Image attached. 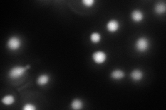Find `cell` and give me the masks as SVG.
<instances>
[{
  "instance_id": "obj_14",
  "label": "cell",
  "mask_w": 166,
  "mask_h": 110,
  "mask_svg": "<svg viewBox=\"0 0 166 110\" xmlns=\"http://www.w3.org/2000/svg\"><path fill=\"white\" fill-rule=\"evenodd\" d=\"M94 3L95 1H93V0H83V4L87 7L92 6Z\"/></svg>"
},
{
  "instance_id": "obj_5",
  "label": "cell",
  "mask_w": 166,
  "mask_h": 110,
  "mask_svg": "<svg viewBox=\"0 0 166 110\" xmlns=\"http://www.w3.org/2000/svg\"><path fill=\"white\" fill-rule=\"evenodd\" d=\"M119 28L118 22L116 20L109 21L107 24V28L110 32H114L118 30Z\"/></svg>"
},
{
  "instance_id": "obj_11",
  "label": "cell",
  "mask_w": 166,
  "mask_h": 110,
  "mask_svg": "<svg viewBox=\"0 0 166 110\" xmlns=\"http://www.w3.org/2000/svg\"><path fill=\"white\" fill-rule=\"evenodd\" d=\"M155 11L158 14H163L165 12V3H159L155 6Z\"/></svg>"
},
{
  "instance_id": "obj_12",
  "label": "cell",
  "mask_w": 166,
  "mask_h": 110,
  "mask_svg": "<svg viewBox=\"0 0 166 110\" xmlns=\"http://www.w3.org/2000/svg\"><path fill=\"white\" fill-rule=\"evenodd\" d=\"M83 107V104L82 101L79 99L73 100L71 103V107L73 109H81Z\"/></svg>"
},
{
  "instance_id": "obj_15",
  "label": "cell",
  "mask_w": 166,
  "mask_h": 110,
  "mask_svg": "<svg viewBox=\"0 0 166 110\" xmlns=\"http://www.w3.org/2000/svg\"><path fill=\"white\" fill-rule=\"evenodd\" d=\"M36 109V107L34 105H33L32 104H26L23 107V109L24 110H35Z\"/></svg>"
},
{
  "instance_id": "obj_10",
  "label": "cell",
  "mask_w": 166,
  "mask_h": 110,
  "mask_svg": "<svg viewBox=\"0 0 166 110\" xmlns=\"http://www.w3.org/2000/svg\"><path fill=\"white\" fill-rule=\"evenodd\" d=\"M14 97L11 95H8L6 96L3 98L2 100H1V102L4 104L6 105H12V104L14 103Z\"/></svg>"
},
{
  "instance_id": "obj_2",
  "label": "cell",
  "mask_w": 166,
  "mask_h": 110,
  "mask_svg": "<svg viewBox=\"0 0 166 110\" xmlns=\"http://www.w3.org/2000/svg\"><path fill=\"white\" fill-rule=\"evenodd\" d=\"M149 41H148V40L146 38L141 37V38H139L136 41V50L139 51V52H145V51L149 48Z\"/></svg>"
},
{
  "instance_id": "obj_4",
  "label": "cell",
  "mask_w": 166,
  "mask_h": 110,
  "mask_svg": "<svg viewBox=\"0 0 166 110\" xmlns=\"http://www.w3.org/2000/svg\"><path fill=\"white\" fill-rule=\"evenodd\" d=\"M106 54L102 51H98V52L93 53V59L97 63H103L106 61Z\"/></svg>"
},
{
  "instance_id": "obj_13",
  "label": "cell",
  "mask_w": 166,
  "mask_h": 110,
  "mask_svg": "<svg viewBox=\"0 0 166 110\" xmlns=\"http://www.w3.org/2000/svg\"><path fill=\"white\" fill-rule=\"evenodd\" d=\"M100 39H101L100 35L98 32H93L91 35V40L93 43H94V44L98 43L99 41H100Z\"/></svg>"
},
{
  "instance_id": "obj_9",
  "label": "cell",
  "mask_w": 166,
  "mask_h": 110,
  "mask_svg": "<svg viewBox=\"0 0 166 110\" xmlns=\"http://www.w3.org/2000/svg\"><path fill=\"white\" fill-rule=\"evenodd\" d=\"M48 80H49V77H48V76L46 75V74H42V75H41L38 77V83L40 85H44L48 83Z\"/></svg>"
},
{
  "instance_id": "obj_6",
  "label": "cell",
  "mask_w": 166,
  "mask_h": 110,
  "mask_svg": "<svg viewBox=\"0 0 166 110\" xmlns=\"http://www.w3.org/2000/svg\"><path fill=\"white\" fill-rule=\"evenodd\" d=\"M132 19L135 22H139V21H142L143 19V14L142 13L141 11L136 10V11H134L132 12Z\"/></svg>"
},
{
  "instance_id": "obj_3",
  "label": "cell",
  "mask_w": 166,
  "mask_h": 110,
  "mask_svg": "<svg viewBox=\"0 0 166 110\" xmlns=\"http://www.w3.org/2000/svg\"><path fill=\"white\" fill-rule=\"evenodd\" d=\"M8 48L11 50H18L21 46V41L16 37H13L9 39L7 44Z\"/></svg>"
},
{
  "instance_id": "obj_8",
  "label": "cell",
  "mask_w": 166,
  "mask_h": 110,
  "mask_svg": "<svg viewBox=\"0 0 166 110\" xmlns=\"http://www.w3.org/2000/svg\"><path fill=\"white\" fill-rule=\"evenodd\" d=\"M142 72L139 70H135L134 71H132V74H131V77L132 78V79L134 80H140L142 78Z\"/></svg>"
},
{
  "instance_id": "obj_7",
  "label": "cell",
  "mask_w": 166,
  "mask_h": 110,
  "mask_svg": "<svg viewBox=\"0 0 166 110\" xmlns=\"http://www.w3.org/2000/svg\"><path fill=\"white\" fill-rule=\"evenodd\" d=\"M124 76H125L124 72H123L122 70H114V71H113L112 72V74H111V77L116 80L121 79V78L124 77Z\"/></svg>"
},
{
  "instance_id": "obj_1",
  "label": "cell",
  "mask_w": 166,
  "mask_h": 110,
  "mask_svg": "<svg viewBox=\"0 0 166 110\" xmlns=\"http://www.w3.org/2000/svg\"><path fill=\"white\" fill-rule=\"evenodd\" d=\"M30 68V66H27L26 67H19V66H16L14 67L10 70L9 72V76L11 78L13 79H16L21 76L25 73V72L26 71V70L28 68Z\"/></svg>"
}]
</instances>
